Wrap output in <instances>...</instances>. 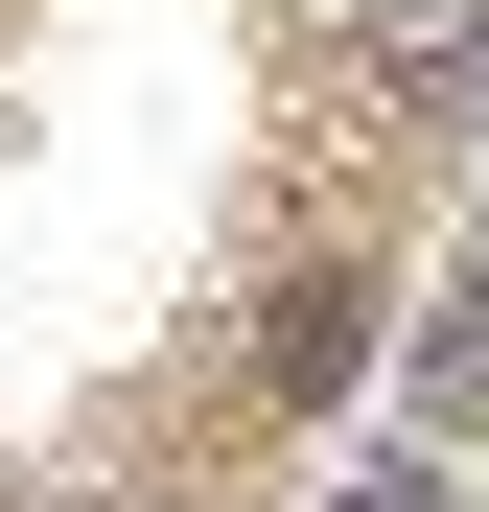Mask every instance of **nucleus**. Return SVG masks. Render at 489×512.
<instances>
[{
    "label": "nucleus",
    "instance_id": "f257e3e1",
    "mask_svg": "<svg viewBox=\"0 0 489 512\" xmlns=\"http://www.w3.org/2000/svg\"><path fill=\"white\" fill-rule=\"evenodd\" d=\"M350 373H373V280L326 256V280H280V326H257V396H280V419H326Z\"/></svg>",
    "mask_w": 489,
    "mask_h": 512
}]
</instances>
